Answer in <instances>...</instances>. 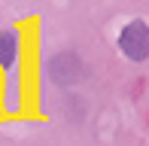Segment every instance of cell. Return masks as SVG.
<instances>
[{
    "label": "cell",
    "instance_id": "1",
    "mask_svg": "<svg viewBox=\"0 0 149 146\" xmlns=\"http://www.w3.org/2000/svg\"><path fill=\"white\" fill-rule=\"evenodd\" d=\"M46 76L49 82H55L58 88H73L88 76V64L82 61V55L73 49H61L46 61Z\"/></svg>",
    "mask_w": 149,
    "mask_h": 146
},
{
    "label": "cell",
    "instance_id": "2",
    "mask_svg": "<svg viewBox=\"0 0 149 146\" xmlns=\"http://www.w3.org/2000/svg\"><path fill=\"white\" fill-rule=\"evenodd\" d=\"M119 49L134 64H143L149 58V24L143 18H134L119 31Z\"/></svg>",
    "mask_w": 149,
    "mask_h": 146
},
{
    "label": "cell",
    "instance_id": "3",
    "mask_svg": "<svg viewBox=\"0 0 149 146\" xmlns=\"http://www.w3.org/2000/svg\"><path fill=\"white\" fill-rule=\"evenodd\" d=\"M18 46H22V37L15 31H0V67L9 70L18 61Z\"/></svg>",
    "mask_w": 149,
    "mask_h": 146
}]
</instances>
